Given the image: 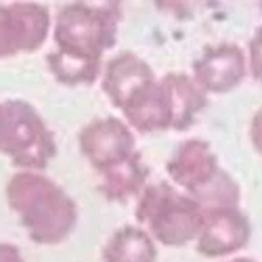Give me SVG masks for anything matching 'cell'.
I'll return each instance as SVG.
<instances>
[{
    "mask_svg": "<svg viewBox=\"0 0 262 262\" xmlns=\"http://www.w3.org/2000/svg\"><path fill=\"white\" fill-rule=\"evenodd\" d=\"M5 198L21 229L38 246H61L78 227L76 200L47 170H17L7 181Z\"/></svg>",
    "mask_w": 262,
    "mask_h": 262,
    "instance_id": "cell-2",
    "label": "cell"
},
{
    "mask_svg": "<svg viewBox=\"0 0 262 262\" xmlns=\"http://www.w3.org/2000/svg\"><path fill=\"white\" fill-rule=\"evenodd\" d=\"M57 154L55 133L30 101H0V156L17 170H47Z\"/></svg>",
    "mask_w": 262,
    "mask_h": 262,
    "instance_id": "cell-5",
    "label": "cell"
},
{
    "mask_svg": "<svg viewBox=\"0 0 262 262\" xmlns=\"http://www.w3.org/2000/svg\"><path fill=\"white\" fill-rule=\"evenodd\" d=\"M53 13L38 0L0 3V59L34 55L51 40Z\"/></svg>",
    "mask_w": 262,
    "mask_h": 262,
    "instance_id": "cell-6",
    "label": "cell"
},
{
    "mask_svg": "<svg viewBox=\"0 0 262 262\" xmlns=\"http://www.w3.org/2000/svg\"><path fill=\"white\" fill-rule=\"evenodd\" d=\"M156 76L158 74L151 68V63L143 59L139 53L120 51L105 59L99 82L107 101L120 112L126 105V101Z\"/></svg>",
    "mask_w": 262,
    "mask_h": 262,
    "instance_id": "cell-10",
    "label": "cell"
},
{
    "mask_svg": "<svg viewBox=\"0 0 262 262\" xmlns=\"http://www.w3.org/2000/svg\"><path fill=\"white\" fill-rule=\"evenodd\" d=\"M0 262H28L19 246L11 242H0Z\"/></svg>",
    "mask_w": 262,
    "mask_h": 262,
    "instance_id": "cell-16",
    "label": "cell"
},
{
    "mask_svg": "<svg viewBox=\"0 0 262 262\" xmlns=\"http://www.w3.org/2000/svg\"><path fill=\"white\" fill-rule=\"evenodd\" d=\"M149 166L143 158L141 151L126 158L118 166L109 168L99 177L97 191L101 193V198H105L112 204H128L139 198V193L149 185Z\"/></svg>",
    "mask_w": 262,
    "mask_h": 262,
    "instance_id": "cell-11",
    "label": "cell"
},
{
    "mask_svg": "<svg viewBox=\"0 0 262 262\" xmlns=\"http://www.w3.org/2000/svg\"><path fill=\"white\" fill-rule=\"evenodd\" d=\"M135 218L145 227L158 246L185 248L195 242L204 208L189 193L172 185L170 181L149 183L135 200Z\"/></svg>",
    "mask_w": 262,
    "mask_h": 262,
    "instance_id": "cell-4",
    "label": "cell"
},
{
    "mask_svg": "<svg viewBox=\"0 0 262 262\" xmlns=\"http://www.w3.org/2000/svg\"><path fill=\"white\" fill-rule=\"evenodd\" d=\"M191 76L210 97L229 95L248 78L246 49L235 42L206 45L191 65Z\"/></svg>",
    "mask_w": 262,
    "mask_h": 262,
    "instance_id": "cell-9",
    "label": "cell"
},
{
    "mask_svg": "<svg viewBox=\"0 0 262 262\" xmlns=\"http://www.w3.org/2000/svg\"><path fill=\"white\" fill-rule=\"evenodd\" d=\"M168 181L177 185L202 208L242 206V187L223 168L210 141L191 137L172 149L166 162Z\"/></svg>",
    "mask_w": 262,
    "mask_h": 262,
    "instance_id": "cell-3",
    "label": "cell"
},
{
    "mask_svg": "<svg viewBox=\"0 0 262 262\" xmlns=\"http://www.w3.org/2000/svg\"><path fill=\"white\" fill-rule=\"evenodd\" d=\"M162 80L166 84L170 103H172V116H174L172 133H185L206 112L210 95L193 80L191 74H185V72L162 74Z\"/></svg>",
    "mask_w": 262,
    "mask_h": 262,
    "instance_id": "cell-12",
    "label": "cell"
},
{
    "mask_svg": "<svg viewBox=\"0 0 262 262\" xmlns=\"http://www.w3.org/2000/svg\"><path fill=\"white\" fill-rule=\"evenodd\" d=\"M158 242L139 223L118 227L101 248V262H158Z\"/></svg>",
    "mask_w": 262,
    "mask_h": 262,
    "instance_id": "cell-13",
    "label": "cell"
},
{
    "mask_svg": "<svg viewBox=\"0 0 262 262\" xmlns=\"http://www.w3.org/2000/svg\"><path fill=\"white\" fill-rule=\"evenodd\" d=\"M256 5H258V11H260V15H262V0H256Z\"/></svg>",
    "mask_w": 262,
    "mask_h": 262,
    "instance_id": "cell-18",
    "label": "cell"
},
{
    "mask_svg": "<svg viewBox=\"0 0 262 262\" xmlns=\"http://www.w3.org/2000/svg\"><path fill=\"white\" fill-rule=\"evenodd\" d=\"M252 235V221L242 206L204 208L202 229L193 246L202 258L221 260L242 254L250 246Z\"/></svg>",
    "mask_w": 262,
    "mask_h": 262,
    "instance_id": "cell-8",
    "label": "cell"
},
{
    "mask_svg": "<svg viewBox=\"0 0 262 262\" xmlns=\"http://www.w3.org/2000/svg\"><path fill=\"white\" fill-rule=\"evenodd\" d=\"M246 57H248V76H252V80L262 86V26H258L252 32L246 45Z\"/></svg>",
    "mask_w": 262,
    "mask_h": 262,
    "instance_id": "cell-14",
    "label": "cell"
},
{
    "mask_svg": "<svg viewBox=\"0 0 262 262\" xmlns=\"http://www.w3.org/2000/svg\"><path fill=\"white\" fill-rule=\"evenodd\" d=\"M78 149L89 166L101 174L137 154V133L122 116L95 118L78 130Z\"/></svg>",
    "mask_w": 262,
    "mask_h": 262,
    "instance_id": "cell-7",
    "label": "cell"
},
{
    "mask_svg": "<svg viewBox=\"0 0 262 262\" xmlns=\"http://www.w3.org/2000/svg\"><path fill=\"white\" fill-rule=\"evenodd\" d=\"M216 262H258V260L252 258V256H242V254H237V256H231V258H221V260H216Z\"/></svg>",
    "mask_w": 262,
    "mask_h": 262,
    "instance_id": "cell-17",
    "label": "cell"
},
{
    "mask_svg": "<svg viewBox=\"0 0 262 262\" xmlns=\"http://www.w3.org/2000/svg\"><path fill=\"white\" fill-rule=\"evenodd\" d=\"M248 137H250V143H252L254 151L262 158V105L256 109L254 116H252V120H250Z\"/></svg>",
    "mask_w": 262,
    "mask_h": 262,
    "instance_id": "cell-15",
    "label": "cell"
},
{
    "mask_svg": "<svg viewBox=\"0 0 262 262\" xmlns=\"http://www.w3.org/2000/svg\"><path fill=\"white\" fill-rule=\"evenodd\" d=\"M124 0H72L53 13L49 74L63 86L99 82L107 53L118 45Z\"/></svg>",
    "mask_w": 262,
    "mask_h": 262,
    "instance_id": "cell-1",
    "label": "cell"
}]
</instances>
